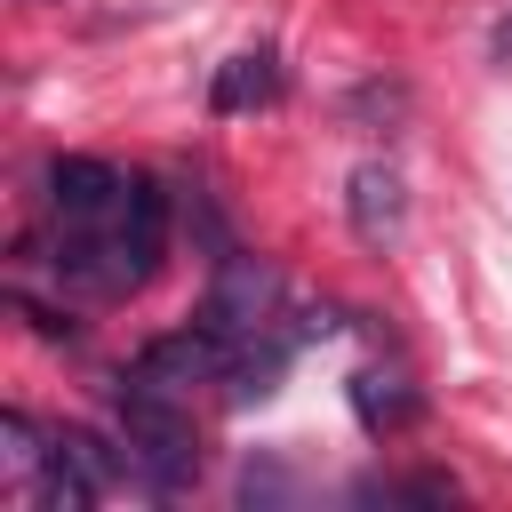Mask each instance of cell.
<instances>
[{
    "label": "cell",
    "instance_id": "obj_8",
    "mask_svg": "<svg viewBox=\"0 0 512 512\" xmlns=\"http://www.w3.org/2000/svg\"><path fill=\"white\" fill-rule=\"evenodd\" d=\"M280 96V56L272 48H240V56H224L216 64V80H208V104L232 120V112H264Z\"/></svg>",
    "mask_w": 512,
    "mask_h": 512
},
{
    "label": "cell",
    "instance_id": "obj_4",
    "mask_svg": "<svg viewBox=\"0 0 512 512\" xmlns=\"http://www.w3.org/2000/svg\"><path fill=\"white\" fill-rule=\"evenodd\" d=\"M224 360H232V344H224L216 328H200V320H184V328H168V336H152V344L136 352V368H144L152 384H168V392H184V384H224Z\"/></svg>",
    "mask_w": 512,
    "mask_h": 512
},
{
    "label": "cell",
    "instance_id": "obj_9",
    "mask_svg": "<svg viewBox=\"0 0 512 512\" xmlns=\"http://www.w3.org/2000/svg\"><path fill=\"white\" fill-rule=\"evenodd\" d=\"M280 376H288V336H280V328L240 336V344H232V360H224V392H232V408L272 400V392H280Z\"/></svg>",
    "mask_w": 512,
    "mask_h": 512
},
{
    "label": "cell",
    "instance_id": "obj_1",
    "mask_svg": "<svg viewBox=\"0 0 512 512\" xmlns=\"http://www.w3.org/2000/svg\"><path fill=\"white\" fill-rule=\"evenodd\" d=\"M160 256H168V192H160L152 176H128V192L112 200V216L64 224L48 272H56L72 296L112 304V296H136V288L160 272Z\"/></svg>",
    "mask_w": 512,
    "mask_h": 512
},
{
    "label": "cell",
    "instance_id": "obj_12",
    "mask_svg": "<svg viewBox=\"0 0 512 512\" xmlns=\"http://www.w3.org/2000/svg\"><path fill=\"white\" fill-rule=\"evenodd\" d=\"M488 48H496V56H504V64H512V16H504V24H496V32H488Z\"/></svg>",
    "mask_w": 512,
    "mask_h": 512
},
{
    "label": "cell",
    "instance_id": "obj_2",
    "mask_svg": "<svg viewBox=\"0 0 512 512\" xmlns=\"http://www.w3.org/2000/svg\"><path fill=\"white\" fill-rule=\"evenodd\" d=\"M112 424H120V448L136 456L144 488L152 496H184L200 480V432H192V408L152 384L144 368H120L112 376Z\"/></svg>",
    "mask_w": 512,
    "mask_h": 512
},
{
    "label": "cell",
    "instance_id": "obj_7",
    "mask_svg": "<svg viewBox=\"0 0 512 512\" xmlns=\"http://www.w3.org/2000/svg\"><path fill=\"white\" fill-rule=\"evenodd\" d=\"M352 416H360V432L368 440H392V432H408L416 416H424V392L400 376V368H352Z\"/></svg>",
    "mask_w": 512,
    "mask_h": 512
},
{
    "label": "cell",
    "instance_id": "obj_10",
    "mask_svg": "<svg viewBox=\"0 0 512 512\" xmlns=\"http://www.w3.org/2000/svg\"><path fill=\"white\" fill-rule=\"evenodd\" d=\"M352 496H368V504H456V480H448V472H416V480H360Z\"/></svg>",
    "mask_w": 512,
    "mask_h": 512
},
{
    "label": "cell",
    "instance_id": "obj_3",
    "mask_svg": "<svg viewBox=\"0 0 512 512\" xmlns=\"http://www.w3.org/2000/svg\"><path fill=\"white\" fill-rule=\"evenodd\" d=\"M200 328H216L224 344H240V336H264L272 320H280V272L272 264H256V256H240V248H224L216 256V272H208V296H200V312H192Z\"/></svg>",
    "mask_w": 512,
    "mask_h": 512
},
{
    "label": "cell",
    "instance_id": "obj_5",
    "mask_svg": "<svg viewBox=\"0 0 512 512\" xmlns=\"http://www.w3.org/2000/svg\"><path fill=\"white\" fill-rule=\"evenodd\" d=\"M344 216H352V240L360 248H392L400 224H408V184L392 160H360L352 184H344Z\"/></svg>",
    "mask_w": 512,
    "mask_h": 512
},
{
    "label": "cell",
    "instance_id": "obj_6",
    "mask_svg": "<svg viewBox=\"0 0 512 512\" xmlns=\"http://www.w3.org/2000/svg\"><path fill=\"white\" fill-rule=\"evenodd\" d=\"M120 192H128V176H120L112 160H88V152L48 160V208H56L64 224H96V216H112Z\"/></svg>",
    "mask_w": 512,
    "mask_h": 512
},
{
    "label": "cell",
    "instance_id": "obj_11",
    "mask_svg": "<svg viewBox=\"0 0 512 512\" xmlns=\"http://www.w3.org/2000/svg\"><path fill=\"white\" fill-rule=\"evenodd\" d=\"M0 440H8V472H40L48 464V432L24 408H0Z\"/></svg>",
    "mask_w": 512,
    "mask_h": 512
}]
</instances>
